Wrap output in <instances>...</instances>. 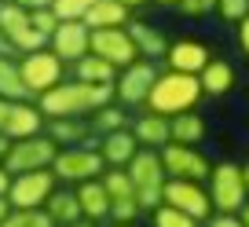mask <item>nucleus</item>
Masks as SVG:
<instances>
[{"label":"nucleus","instance_id":"nucleus-1","mask_svg":"<svg viewBox=\"0 0 249 227\" xmlns=\"http://www.w3.org/2000/svg\"><path fill=\"white\" fill-rule=\"evenodd\" d=\"M114 103V85H85V81H62L48 95H40L37 106L48 121L55 118H92L99 106Z\"/></svg>","mask_w":249,"mask_h":227},{"label":"nucleus","instance_id":"nucleus-2","mask_svg":"<svg viewBox=\"0 0 249 227\" xmlns=\"http://www.w3.org/2000/svg\"><path fill=\"white\" fill-rule=\"evenodd\" d=\"M198 99H202V85H198V77L165 70V73H158L154 88H150V95H147V110L158 114V118L172 121V118H179V114H191V110L198 106Z\"/></svg>","mask_w":249,"mask_h":227},{"label":"nucleus","instance_id":"nucleus-3","mask_svg":"<svg viewBox=\"0 0 249 227\" xmlns=\"http://www.w3.org/2000/svg\"><path fill=\"white\" fill-rule=\"evenodd\" d=\"M124 173H128V180H132V187H136V198H140L143 212H154L158 205H161L165 183H169L165 165H161V150H140V154L128 161Z\"/></svg>","mask_w":249,"mask_h":227},{"label":"nucleus","instance_id":"nucleus-4","mask_svg":"<svg viewBox=\"0 0 249 227\" xmlns=\"http://www.w3.org/2000/svg\"><path fill=\"white\" fill-rule=\"evenodd\" d=\"M209 198L213 212H242L249 205L246 180H242V165L234 161H216L209 173Z\"/></svg>","mask_w":249,"mask_h":227},{"label":"nucleus","instance_id":"nucleus-5","mask_svg":"<svg viewBox=\"0 0 249 227\" xmlns=\"http://www.w3.org/2000/svg\"><path fill=\"white\" fill-rule=\"evenodd\" d=\"M52 173L62 183H88L107 173V161H103L99 147H59V154L52 161Z\"/></svg>","mask_w":249,"mask_h":227},{"label":"nucleus","instance_id":"nucleus-6","mask_svg":"<svg viewBox=\"0 0 249 227\" xmlns=\"http://www.w3.org/2000/svg\"><path fill=\"white\" fill-rule=\"evenodd\" d=\"M62 66H66V63H62L52 48L22 55L18 73H22V85H26V92H30V99H40V95H48L52 88L62 85Z\"/></svg>","mask_w":249,"mask_h":227},{"label":"nucleus","instance_id":"nucleus-7","mask_svg":"<svg viewBox=\"0 0 249 227\" xmlns=\"http://www.w3.org/2000/svg\"><path fill=\"white\" fill-rule=\"evenodd\" d=\"M55 154H59V143H55L48 132H40V136H30V140H15V143H11L8 157H4V169H8V176L52 169Z\"/></svg>","mask_w":249,"mask_h":227},{"label":"nucleus","instance_id":"nucleus-8","mask_svg":"<svg viewBox=\"0 0 249 227\" xmlns=\"http://www.w3.org/2000/svg\"><path fill=\"white\" fill-rule=\"evenodd\" d=\"M59 191V180H55L52 169H37V173H18L11 176L8 187V205L11 209H44L48 198Z\"/></svg>","mask_w":249,"mask_h":227},{"label":"nucleus","instance_id":"nucleus-9","mask_svg":"<svg viewBox=\"0 0 249 227\" xmlns=\"http://www.w3.org/2000/svg\"><path fill=\"white\" fill-rule=\"evenodd\" d=\"M99 180H103V187H107V194H110V220L132 227L136 220H140L143 205H140V198H136V187H132V180H128V173H124V169H107Z\"/></svg>","mask_w":249,"mask_h":227},{"label":"nucleus","instance_id":"nucleus-10","mask_svg":"<svg viewBox=\"0 0 249 227\" xmlns=\"http://www.w3.org/2000/svg\"><path fill=\"white\" fill-rule=\"evenodd\" d=\"M161 205H172V209L195 216L198 224L213 216V198H209V187L205 183H195V180H169L161 191Z\"/></svg>","mask_w":249,"mask_h":227},{"label":"nucleus","instance_id":"nucleus-11","mask_svg":"<svg viewBox=\"0 0 249 227\" xmlns=\"http://www.w3.org/2000/svg\"><path fill=\"white\" fill-rule=\"evenodd\" d=\"M161 165H165V176H169V180L205 183L209 173H213L209 157H205L198 147H183V143H169V147H161Z\"/></svg>","mask_w":249,"mask_h":227},{"label":"nucleus","instance_id":"nucleus-12","mask_svg":"<svg viewBox=\"0 0 249 227\" xmlns=\"http://www.w3.org/2000/svg\"><path fill=\"white\" fill-rule=\"evenodd\" d=\"M154 81H158V66L147 63V59L124 66V70L117 73V81H114L117 106H147V95H150V88H154Z\"/></svg>","mask_w":249,"mask_h":227},{"label":"nucleus","instance_id":"nucleus-13","mask_svg":"<svg viewBox=\"0 0 249 227\" xmlns=\"http://www.w3.org/2000/svg\"><path fill=\"white\" fill-rule=\"evenodd\" d=\"M0 33L11 40V48L15 52H44V44H48V37H40L37 30H33V22H30V11H22L18 4H11V0H4L0 4Z\"/></svg>","mask_w":249,"mask_h":227},{"label":"nucleus","instance_id":"nucleus-14","mask_svg":"<svg viewBox=\"0 0 249 227\" xmlns=\"http://www.w3.org/2000/svg\"><path fill=\"white\" fill-rule=\"evenodd\" d=\"M92 55L107 59L117 73H121L124 66L140 63V52H136L132 37H128V26H124V30H92Z\"/></svg>","mask_w":249,"mask_h":227},{"label":"nucleus","instance_id":"nucleus-15","mask_svg":"<svg viewBox=\"0 0 249 227\" xmlns=\"http://www.w3.org/2000/svg\"><path fill=\"white\" fill-rule=\"evenodd\" d=\"M48 48L59 55L62 63L73 66V63H81V59L92 52V30H88L85 22H59V30L52 33Z\"/></svg>","mask_w":249,"mask_h":227},{"label":"nucleus","instance_id":"nucleus-16","mask_svg":"<svg viewBox=\"0 0 249 227\" xmlns=\"http://www.w3.org/2000/svg\"><path fill=\"white\" fill-rule=\"evenodd\" d=\"M44 128H48V118L40 114V106H37L33 99H22V103H11V106H8V121H4V128H0V132L15 143V140L40 136Z\"/></svg>","mask_w":249,"mask_h":227},{"label":"nucleus","instance_id":"nucleus-17","mask_svg":"<svg viewBox=\"0 0 249 227\" xmlns=\"http://www.w3.org/2000/svg\"><path fill=\"white\" fill-rule=\"evenodd\" d=\"M165 63H169V70H176V73H191V77H198V73L213 63V52L202 44V40L183 37V40H172V44H169Z\"/></svg>","mask_w":249,"mask_h":227},{"label":"nucleus","instance_id":"nucleus-18","mask_svg":"<svg viewBox=\"0 0 249 227\" xmlns=\"http://www.w3.org/2000/svg\"><path fill=\"white\" fill-rule=\"evenodd\" d=\"M99 154L107 161V169H128L136 154H140V143H136L132 128H121V132H110L99 140Z\"/></svg>","mask_w":249,"mask_h":227},{"label":"nucleus","instance_id":"nucleus-19","mask_svg":"<svg viewBox=\"0 0 249 227\" xmlns=\"http://www.w3.org/2000/svg\"><path fill=\"white\" fill-rule=\"evenodd\" d=\"M48 136L59 147H95V132L88 118H55L48 121Z\"/></svg>","mask_w":249,"mask_h":227},{"label":"nucleus","instance_id":"nucleus-20","mask_svg":"<svg viewBox=\"0 0 249 227\" xmlns=\"http://www.w3.org/2000/svg\"><path fill=\"white\" fill-rule=\"evenodd\" d=\"M132 136L140 143V150H161L172 143V128H169V118H158V114H140L132 125Z\"/></svg>","mask_w":249,"mask_h":227},{"label":"nucleus","instance_id":"nucleus-21","mask_svg":"<svg viewBox=\"0 0 249 227\" xmlns=\"http://www.w3.org/2000/svg\"><path fill=\"white\" fill-rule=\"evenodd\" d=\"M77 205H81V216L92 220V224H103L110 220V194L103 187V180H88V183H77Z\"/></svg>","mask_w":249,"mask_h":227},{"label":"nucleus","instance_id":"nucleus-22","mask_svg":"<svg viewBox=\"0 0 249 227\" xmlns=\"http://www.w3.org/2000/svg\"><path fill=\"white\" fill-rule=\"evenodd\" d=\"M128 37H132L140 59H147V63L165 59V52H169V40H165L161 30H154L150 22H128Z\"/></svg>","mask_w":249,"mask_h":227},{"label":"nucleus","instance_id":"nucleus-23","mask_svg":"<svg viewBox=\"0 0 249 227\" xmlns=\"http://www.w3.org/2000/svg\"><path fill=\"white\" fill-rule=\"evenodd\" d=\"M128 22H132V18H128V8H121L117 0H95L92 11L85 15L88 30H124Z\"/></svg>","mask_w":249,"mask_h":227},{"label":"nucleus","instance_id":"nucleus-24","mask_svg":"<svg viewBox=\"0 0 249 227\" xmlns=\"http://www.w3.org/2000/svg\"><path fill=\"white\" fill-rule=\"evenodd\" d=\"M198 85H202V95H227L234 88V66L227 59H213L198 73Z\"/></svg>","mask_w":249,"mask_h":227},{"label":"nucleus","instance_id":"nucleus-25","mask_svg":"<svg viewBox=\"0 0 249 227\" xmlns=\"http://www.w3.org/2000/svg\"><path fill=\"white\" fill-rule=\"evenodd\" d=\"M73 81H85V85H114L117 70L107 63V59H99V55L88 52L81 63H73Z\"/></svg>","mask_w":249,"mask_h":227},{"label":"nucleus","instance_id":"nucleus-26","mask_svg":"<svg viewBox=\"0 0 249 227\" xmlns=\"http://www.w3.org/2000/svg\"><path fill=\"white\" fill-rule=\"evenodd\" d=\"M44 212L55 220V227H73L77 220H85V216H81V205H77V194H73V191H55V194L48 198Z\"/></svg>","mask_w":249,"mask_h":227},{"label":"nucleus","instance_id":"nucleus-27","mask_svg":"<svg viewBox=\"0 0 249 227\" xmlns=\"http://www.w3.org/2000/svg\"><path fill=\"white\" fill-rule=\"evenodd\" d=\"M172 128V143H183V147H198V143L205 140V118L202 114H179V118L169 121Z\"/></svg>","mask_w":249,"mask_h":227},{"label":"nucleus","instance_id":"nucleus-28","mask_svg":"<svg viewBox=\"0 0 249 227\" xmlns=\"http://www.w3.org/2000/svg\"><path fill=\"white\" fill-rule=\"evenodd\" d=\"M88 125H92V132L99 136H110V132H121L124 125H128V110L124 106H117V103H110V106H99L92 114V118H88Z\"/></svg>","mask_w":249,"mask_h":227},{"label":"nucleus","instance_id":"nucleus-29","mask_svg":"<svg viewBox=\"0 0 249 227\" xmlns=\"http://www.w3.org/2000/svg\"><path fill=\"white\" fill-rule=\"evenodd\" d=\"M0 99H11V103L30 99V92L22 85V73H18V63H11L4 55H0Z\"/></svg>","mask_w":249,"mask_h":227},{"label":"nucleus","instance_id":"nucleus-30","mask_svg":"<svg viewBox=\"0 0 249 227\" xmlns=\"http://www.w3.org/2000/svg\"><path fill=\"white\" fill-rule=\"evenodd\" d=\"M0 227H55V220L44 209H11Z\"/></svg>","mask_w":249,"mask_h":227},{"label":"nucleus","instance_id":"nucleus-31","mask_svg":"<svg viewBox=\"0 0 249 227\" xmlns=\"http://www.w3.org/2000/svg\"><path fill=\"white\" fill-rule=\"evenodd\" d=\"M95 0H52V11L59 22H85V15L92 11Z\"/></svg>","mask_w":249,"mask_h":227},{"label":"nucleus","instance_id":"nucleus-32","mask_svg":"<svg viewBox=\"0 0 249 227\" xmlns=\"http://www.w3.org/2000/svg\"><path fill=\"white\" fill-rule=\"evenodd\" d=\"M150 220H154V227H202L195 216H187V212L172 209V205H158L150 212Z\"/></svg>","mask_w":249,"mask_h":227},{"label":"nucleus","instance_id":"nucleus-33","mask_svg":"<svg viewBox=\"0 0 249 227\" xmlns=\"http://www.w3.org/2000/svg\"><path fill=\"white\" fill-rule=\"evenodd\" d=\"M30 22H33V30H37L40 37H48V40H52V33L59 30V18H55V11H52V8H44V11H30Z\"/></svg>","mask_w":249,"mask_h":227},{"label":"nucleus","instance_id":"nucleus-34","mask_svg":"<svg viewBox=\"0 0 249 227\" xmlns=\"http://www.w3.org/2000/svg\"><path fill=\"white\" fill-rule=\"evenodd\" d=\"M216 11L227 18V22H234V26H238L242 18L249 15V0H216Z\"/></svg>","mask_w":249,"mask_h":227},{"label":"nucleus","instance_id":"nucleus-35","mask_svg":"<svg viewBox=\"0 0 249 227\" xmlns=\"http://www.w3.org/2000/svg\"><path fill=\"white\" fill-rule=\"evenodd\" d=\"M176 8L183 11L187 18H202V15H209V11L216 8V0H179Z\"/></svg>","mask_w":249,"mask_h":227},{"label":"nucleus","instance_id":"nucleus-36","mask_svg":"<svg viewBox=\"0 0 249 227\" xmlns=\"http://www.w3.org/2000/svg\"><path fill=\"white\" fill-rule=\"evenodd\" d=\"M202 227H242V216L238 212H213Z\"/></svg>","mask_w":249,"mask_h":227},{"label":"nucleus","instance_id":"nucleus-37","mask_svg":"<svg viewBox=\"0 0 249 227\" xmlns=\"http://www.w3.org/2000/svg\"><path fill=\"white\" fill-rule=\"evenodd\" d=\"M234 40H238V48H242V52L249 55V15L242 18L238 26H234Z\"/></svg>","mask_w":249,"mask_h":227},{"label":"nucleus","instance_id":"nucleus-38","mask_svg":"<svg viewBox=\"0 0 249 227\" xmlns=\"http://www.w3.org/2000/svg\"><path fill=\"white\" fill-rule=\"evenodd\" d=\"M11 4H18L22 11H44V8H52V0H11Z\"/></svg>","mask_w":249,"mask_h":227},{"label":"nucleus","instance_id":"nucleus-39","mask_svg":"<svg viewBox=\"0 0 249 227\" xmlns=\"http://www.w3.org/2000/svg\"><path fill=\"white\" fill-rule=\"evenodd\" d=\"M8 187H11V176H8V169L0 165V198H8Z\"/></svg>","mask_w":249,"mask_h":227},{"label":"nucleus","instance_id":"nucleus-40","mask_svg":"<svg viewBox=\"0 0 249 227\" xmlns=\"http://www.w3.org/2000/svg\"><path fill=\"white\" fill-rule=\"evenodd\" d=\"M8 150H11V140L4 132H0V165H4V157H8Z\"/></svg>","mask_w":249,"mask_h":227},{"label":"nucleus","instance_id":"nucleus-41","mask_svg":"<svg viewBox=\"0 0 249 227\" xmlns=\"http://www.w3.org/2000/svg\"><path fill=\"white\" fill-rule=\"evenodd\" d=\"M121 8H128V11H136V8H143V4H150V0H117Z\"/></svg>","mask_w":249,"mask_h":227},{"label":"nucleus","instance_id":"nucleus-42","mask_svg":"<svg viewBox=\"0 0 249 227\" xmlns=\"http://www.w3.org/2000/svg\"><path fill=\"white\" fill-rule=\"evenodd\" d=\"M8 106H11V99H0V128H4V121H8Z\"/></svg>","mask_w":249,"mask_h":227},{"label":"nucleus","instance_id":"nucleus-43","mask_svg":"<svg viewBox=\"0 0 249 227\" xmlns=\"http://www.w3.org/2000/svg\"><path fill=\"white\" fill-rule=\"evenodd\" d=\"M8 212H11V205H8V198H0V224L8 220Z\"/></svg>","mask_w":249,"mask_h":227},{"label":"nucleus","instance_id":"nucleus-44","mask_svg":"<svg viewBox=\"0 0 249 227\" xmlns=\"http://www.w3.org/2000/svg\"><path fill=\"white\" fill-rule=\"evenodd\" d=\"M242 180H246V194H249V165H242Z\"/></svg>","mask_w":249,"mask_h":227},{"label":"nucleus","instance_id":"nucleus-45","mask_svg":"<svg viewBox=\"0 0 249 227\" xmlns=\"http://www.w3.org/2000/svg\"><path fill=\"white\" fill-rule=\"evenodd\" d=\"M238 216H242V227H249V205H246V209L238 212Z\"/></svg>","mask_w":249,"mask_h":227},{"label":"nucleus","instance_id":"nucleus-46","mask_svg":"<svg viewBox=\"0 0 249 227\" xmlns=\"http://www.w3.org/2000/svg\"><path fill=\"white\" fill-rule=\"evenodd\" d=\"M154 4H165V8H176L179 0H154Z\"/></svg>","mask_w":249,"mask_h":227},{"label":"nucleus","instance_id":"nucleus-47","mask_svg":"<svg viewBox=\"0 0 249 227\" xmlns=\"http://www.w3.org/2000/svg\"><path fill=\"white\" fill-rule=\"evenodd\" d=\"M73 227H95V224H92V220H77Z\"/></svg>","mask_w":249,"mask_h":227},{"label":"nucleus","instance_id":"nucleus-48","mask_svg":"<svg viewBox=\"0 0 249 227\" xmlns=\"http://www.w3.org/2000/svg\"><path fill=\"white\" fill-rule=\"evenodd\" d=\"M114 227H124V224H114Z\"/></svg>","mask_w":249,"mask_h":227}]
</instances>
